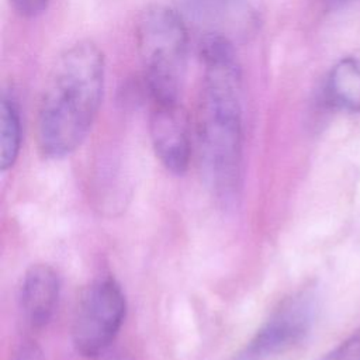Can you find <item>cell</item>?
I'll list each match as a JSON object with an SVG mask.
<instances>
[{"label":"cell","instance_id":"obj_1","mask_svg":"<svg viewBox=\"0 0 360 360\" xmlns=\"http://www.w3.org/2000/svg\"><path fill=\"white\" fill-rule=\"evenodd\" d=\"M235 45L215 34H204L198 39L204 66L197 110L200 163L207 186L222 204L238 197L243 170L242 76Z\"/></svg>","mask_w":360,"mask_h":360},{"label":"cell","instance_id":"obj_2","mask_svg":"<svg viewBox=\"0 0 360 360\" xmlns=\"http://www.w3.org/2000/svg\"><path fill=\"white\" fill-rule=\"evenodd\" d=\"M105 84L103 51L91 41L66 48L52 66L39 101L37 139L53 159L73 153L98 114Z\"/></svg>","mask_w":360,"mask_h":360},{"label":"cell","instance_id":"obj_3","mask_svg":"<svg viewBox=\"0 0 360 360\" xmlns=\"http://www.w3.org/2000/svg\"><path fill=\"white\" fill-rule=\"evenodd\" d=\"M135 37L152 103L179 101L188 55V25L183 14L152 4L139 15Z\"/></svg>","mask_w":360,"mask_h":360},{"label":"cell","instance_id":"obj_4","mask_svg":"<svg viewBox=\"0 0 360 360\" xmlns=\"http://www.w3.org/2000/svg\"><path fill=\"white\" fill-rule=\"evenodd\" d=\"M127 301L121 285L111 277L93 281L83 292L72 325L75 350L94 359L104 353L125 319Z\"/></svg>","mask_w":360,"mask_h":360},{"label":"cell","instance_id":"obj_5","mask_svg":"<svg viewBox=\"0 0 360 360\" xmlns=\"http://www.w3.org/2000/svg\"><path fill=\"white\" fill-rule=\"evenodd\" d=\"M315 318V297L300 291L284 300L235 360H269L300 343Z\"/></svg>","mask_w":360,"mask_h":360},{"label":"cell","instance_id":"obj_6","mask_svg":"<svg viewBox=\"0 0 360 360\" xmlns=\"http://www.w3.org/2000/svg\"><path fill=\"white\" fill-rule=\"evenodd\" d=\"M152 146L160 163L173 174H183L190 163L188 114L180 101L152 103L149 118Z\"/></svg>","mask_w":360,"mask_h":360},{"label":"cell","instance_id":"obj_7","mask_svg":"<svg viewBox=\"0 0 360 360\" xmlns=\"http://www.w3.org/2000/svg\"><path fill=\"white\" fill-rule=\"evenodd\" d=\"M183 17L200 34L222 35L235 44L252 35L259 24L255 8L246 0H187Z\"/></svg>","mask_w":360,"mask_h":360},{"label":"cell","instance_id":"obj_8","mask_svg":"<svg viewBox=\"0 0 360 360\" xmlns=\"http://www.w3.org/2000/svg\"><path fill=\"white\" fill-rule=\"evenodd\" d=\"M60 292V280L49 264H32L21 280L20 308L30 326L44 328L53 316Z\"/></svg>","mask_w":360,"mask_h":360},{"label":"cell","instance_id":"obj_9","mask_svg":"<svg viewBox=\"0 0 360 360\" xmlns=\"http://www.w3.org/2000/svg\"><path fill=\"white\" fill-rule=\"evenodd\" d=\"M325 93L333 107L360 112V58L338 62L328 76Z\"/></svg>","mask_w":360,"mask_h":360},{"label":"cell","instance_id":"obj_10","mask_svg":"<svg viewBox=\"0 0 360 360\" xmlns=\"http://www.w3.org/2000/svg\"><path fill=\"white\" fill-rule=\"evenodd\" d=\"M21 148V114L15 97L4 91L0 117V167L3 172L13 167Z\"/></svg>","mask_w":360,"mask_h":360},{"label":"cell","instance_id":"obj_11","mask_svg":"<svg viewBox=\"0 0 360 360\" xmlns=\"http://www.w3.org/2000/svg\"><path fill=\"white\" fill-rule=\"evenodd\" d=\"M319 360H360V328Z\"/></svg>","mask_w":360,"mask_h":360},{"label":"cell","instance_id":"obj_12","mask_svg":"<svg viewBox=\"0 0 360 360\" xmlns=\"http://www.w3.org/2000/svg\"><path fill=\"white\" fill-rule=\"evenodd\" d=\"M14 10L25 18H34L42 14L48 4L49 0H10Z\"/></svg>","mask_w":360,"mask_h":360},{"label":"cell","instance_id":"obj_13","mask_svg":"<svg viewBox=\"0 0 360 360\" xmlns=\"http://www.w3.org/2000/svg\"><path fill=\"white\" fill-rule=\"evenodd\" d=\"M15 360H44V357L41 349L35 343L27 342L21 346Z\"/></svg>","mask_w":360,"mask_h":360},{"label":"cell","instance_id":"obj_14","mask_svg":"<svg viewBox=\"0 0 360 360\" xmlns=\"http://www.w3.org/2000/svg\"><path fill=\"white\" fill-rule=\"evenodd\" d=\"M328 7H332V8H335V7H340V6H343V4H346L347 1H350V0H322Z\"/></svg>","mask_w":360,"mask_h":360}]
</instances>
